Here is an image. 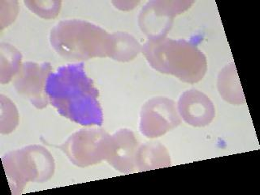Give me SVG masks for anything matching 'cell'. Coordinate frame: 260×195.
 Segmentation results:
<instances>
[{"instance_id":"cell-1","label":"cell","mask_w":260,"mask_h":195,"mask_svg":"<svg viewBox=\"0 0 260 195\" xmlns=\"http://www.w3.org/2000/svg\"><path fill=\"white\" fill-rule=\"evenodd\" d=\"M45 93L62 116L81 125H101L97 89L85 75L83 65H68L49 73Z\"/></svg>"},{"instance_id":"cell-2","label":"cell","mask_w":260,"mask_h":195,"mask_svg":"<svg viewBox=\"0 0 260 195\" xmlns=\"http://www.w3.org/2000/svg\"><path fill=\"white\" fill-rule=\"evenodd\" d=\"M142 51L154 69L187 82L202 79L207 69L205 57L201 51L185 41L150 40Z\"/></svg>"},{"instance_id":"cell-3","label":"cell","mask_w":260,"mask_h":195,"mask_svg":"<svg viewBox=\"0 0 260 195\" xmlns=\"http://www.w3.org/2000/svg\"><path fill=\"white\" fill-rule=\"evenodd\" d=\"M52 47L59 55L74 59L109 56L112 35L90 23L66 20L51 30Z\"/></svg>"},{"instance_id":"cell-4","label":"cell","mask_w":260,"mask_h":195,"mask_svg":"<svg viewBox=\"0 0 260 195\" xmlns=\"http://www.w3.org/2000/svg\"><path fill=\"white\" fill-rule=\"evenodd\" d=\"M6 173L12 182L47 181L54 170V162L47 150L38 146H29L6 155Z\"/></svg>"},{"instance_id":"cell-5","label":"cell","mask_w":260,"mask_h":195,"mask_svg":"<svg viewBox=\"0 0 260 195\" xmlns=\"http://www.w3.org/2000/svg\"><path fill=\"white\" fill-rule=\"evenodd\" d=\"M108 134L97 130L80 131L70 137L63 150L71 161L87 166L104 159V146Z\"/></svg>"},{"instance_id":"cell-6","label":"cell","mask_w":260,"mask_h":195,"mask_svg":"<svg viewBox=\"0 0 260 195\" xmlns=\"http://www.w3.org/2000/svg\"><path fill=\"white\" fill-rule=\"evenodd\" d=\"M177 109L168 99H154L143 107L140 129L148 138H157L180 124Z\"/></svg>"},{"instance_id":"cell-7","label":"cell","mask_w":260,"mask_h":195,"mask_svg":"<svg viewBox=\"0 0 260 195\" xmlns=\"http://www.w3.org/2000/svg\"><path fill=\"white\" fill-rule=\"evenodd\" d=\"M175 2H150L142 8L139 17V23L142 31L150 38V40L164 39L167 32L170 29L173 16L177 12L186 9L187 7H181L185 4L176 7Z\"/></svg>"},{"instance_id":"cell-8","label":"cell","mask_w":260,"mask_h":195,"mask_svg":"<svg viewBox=\"0 0 260 195\" xmlns=\"http://www.w3.org/2000/svg\"><path fill=\"white\" fill-rule=\"evenodd\" d=\"M137 151L136 140L133 133L121 130L106 139L104 159L124 173L134 169Z\"/></svg>"},{"instance_id":"cell-9","label":"cell","mask_w":260,"mask_h":195,"mask_svg":"<svg viewBox=\"0 0 260 195\" xmlns=\"http://www.w3.org/2000/svg\"><path fill=\"white\" fill-rule=\"evenodd\" d=\"M50 68L47 63H25L21 71L20 69V73L15 81L17 91L26 95L37 108H42L47 104V97L43 95V91Z\"/></svg>"},{"instance_id":"cell-10","label":"cell","mask_w":260,"mask_h":195,"mask_svg":"<svg viewBox=\"0 0 260 195\" xmlns=\"http://www.w3.org/2000/svg\"><path fill=\"white\" fill-rule=\"evenodd\" d=\"M178 110L185 121L193 126L209 124L215 116L212 103L207 96L197 90H190L181 96Z\"/></svg>"},{"instance_id":"cell-11","label":"cell","mask_w":260,"mask_h":195,"mask_svg":"<svg viewBox=\"0 0 260 195\" xmlns=\"http://www.w3.org/2000/svg\"><path fill=\"white\" fill-rule=\"evenodd\" d=\"M140 50V45L132 36L124 32L112 35L109 57L114 59L124 62L131 60L138 55Z\"/></svg>"},{"instance_id":"cell-12","label":"cell","mask_w":260,"mask_h":195,"mask_svg":"<svg viewBox=\"0 0 260 195\" xmlns=\"http://www.w3.org/2000/svg\"><path fill=\"white\" fill-rule=\"evenodd\" d=\"M169 155L160 145H145L137 151L136 166L138 165L141 170L165 167L162 162L169 165Z\"/></svg>"}]
</instances>
